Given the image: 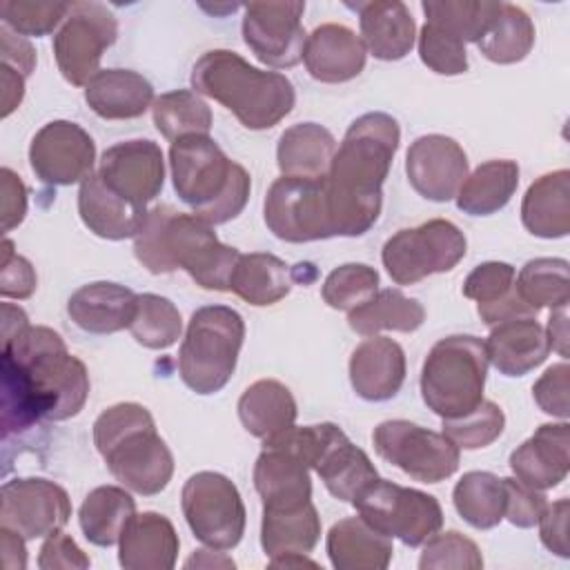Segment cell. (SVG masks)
<instances>
[{
    "label": "cell",
    "instance_id": "cell-63",
    "mask_svg": "<svg viewBox=\"0 0 570 570\" xmlns=\"http://www.w3.org/2000/svg\"><path fill=\"white\" fill-rule=\"evenodd\" d=\"M27 325H29V318L20 307H16L11 303H2V341L13 336L16 332H20Z\"/></svg>",
    "mask_w": 570,
    "mask_h": 570
},
{
    "label": "cell",
    "instance_id": "cell-20",
    "mask_svg": "<svg viewBox=\"0 0 570 570\" xmlns=\"http://www.w3.org/2000/svg\"><path fill=\"white\" fill-rule=\"evenodd\" d=\"M512 474L534 490L557 488L570 470V425L543 423L510 454Z\"/></svg>",
    "mask_w": 570,
    "mask_h": 570
},
{
    "label": "cell",
    "instance_id": "cell-3",
    "mask_svg": "<svg viewBox=\"0 0 570 570\" xmlns=\"http://www.w3.org/2000/svg\"><path fill=\"white\" fill-rule=\"evenodd\" d=\"M134 254L151 274L185 269L196 285L229 292L232 272L240 252L218 240L214 225L171 205H156L134 236Z\"/></svg>",
    "mask_w": 570,
    "mask_h": 570
},
{
    "label": "cell",
    "instance_id": "cell-60",
    "mask_svg": "<svg viewBox=\"0 0 570 570\" xmlns=\"http://www.w3.org/2000/svg\"><path fill=\"white\" fill-rule=\"evenodd\" d=\"M24 537L0 525V543H2V563L4 568H24L27 566V550Z\"/></svg>",
    "mask_w": 570,
    "mask_h": 570
},
{
    "label": "cell",
    "instance_id": "cell-53",
    "mask_svg": "<svg viewBox=\"0 0 570 570\" xmlns=\"http://www.w3.org/2000/svg\"><path fill=\"white\" fill-rule=\"evenodd\" d=\"M38 276L33 265L13 249V243L4 238L0 261V294L2 298H29L36 292Z\"/></svg>",
    "mask_w": 570,
    "mask_h": 570
},
{
    "label": "cell",
    "instance_id": "cell-24",
    "mask_svg": "<svg viewBox=\"0 0 570 570\" xmlns=\"http://www.w3.org/2000/svg\"><path fill=\"white\" fill-rule=\"evenodd\" d=\"M147 207H138L116 194L98 171L87 176L78 189V214L89 232L105 240L134 238L147 218Z\"/></svg>",
    "mask_w": 570,
    "mask_h": 570
},
{
    "label": "cell",
    "instance_id": "cell-52",
    "mask_svg": "<svg viewBox=\"0 0 570 570\" xmlns=\"http://www.w3.org/2000/svg\"><path fill=\"white\" fill-rule=\"evenodd\" d=\"M503 485H505V519L517 528L537 525L539 517L548 505L543 490H534L523 481H519L517 476H505Z\"/></svg>",
    "mask_w": 570,
    "mask_h": 570
},
{
    "label": "cell",
    "instance_id": "cell-5",
    "mask_svg": "<svg viewBox=\"0 0 570 570\" xmlns=\"http://www.w3.org/2000/svg\"><path fill=\"white\" fill-rule=\"evenodd\" d=\"M94 443L109 472L129 492L154 497L174 474V456L140 403H116L94 421Z\"/></svg>",
    "mask_w": 570,
    "mask_h": 570
},
{
    "label": "cell",
    "instance_id": "cell-13",
    "mask_svg": "<svg viewBox=\"0 0 570 570\" xmlns=\"http://www.w3.org/2000/svg\"><path fill=\"white\" fill-rule=\"evenodd\" d=\"M118 38L116 16L100 2H71V9L53 36V56L62 78L85 87L100 69L102 53Z\"/></svg>",
    "mask_w": 570,
    "mask_h": 570
},
{
    "label": "cell",
    "instance_id": "cell-58",
    "mask_svg": "<svg viewBox=\"0 0 570 570\" xmlns=\"http://www.w3.org/2000/svg\"><path fill=\"white\" fill-rule=\"evenodd\" d=\"M0 53H2V65L16 69L24 78L31 76L36 69V49L24 36H18L9 27H0Z\"/></svg>",
    "mask_w": 570,
    "mask_h": 570
},
{
    "label": "cell",
    "instance_id": "cell-2",
    "mask_svg": "<svg viewBox=\"0 0 570 570\" xmlns=\"http://www.w3.org/2000/svg\"><path fill=\"white\" fill-rule=\"evenodd\" d=\"M401 142V127L385 111L358 116L345 131L325 176L334 236H363L383 207V183Z\"/></svg>",
    "mask_w": 570,
    "mask_h": 570
},
{
    "label": "cell",
    "instance_id": "cell-42",
    "mask_svg": "<svg viewBox=\"0 0 570 570\" xmlns=\"http://www.w3.org/2000/svg\"><path fill=\"white\" fill-rule=\"evenodd\" d=\"M503 2L485 0H425L421 9L428 24H434L465 42H479L492 27Z\"/></svg>",
    "mask_w": 570,
    "mask_h": 570
},
{
    "label": "cell",
    "instance_id": "cell-56",
    "mask_svg": "<svg viewBox=\"0 0 570 570\" xmlns=\"http://www.w3.org/2000/svg\"><path fill=\"white\" fill-rule=\"evenodd\" d=\"M91 566L89 557L82 552V548L65 532H51L45 543L40 546L38 554V568L42 570H56V568H78L87 570Z\"/></svg>",
    "mask_w": 570,
    "mask_h": 570
},
{
    "label": "cell",
    "instance_id": "cell-16",
    "mask_svg": "<svg viewBox=\"0 0 570 570\" xmlns=\"http://www.w3.org/2000/svg\"><path fill=\"white\" fill-rule=\"evenodd\" d=\"M71 501L62 485L40 479H11L0 490V525L24 539L49 537L67 525Z\"/></svg>",
    "mask_w": 570,
    "mask_h": 570
},
{
    "label": "cell",
    "instance_id": "cell-6",
    "mask_svg": "<svg viewBox=\"0 0 570 570\" xmlns=\"http://www.w3.org/2000/svg\"><path fill=\"white\" fill-rule=\"evenodd\" d=\"M169 169L178 198L209 225L236 218L249 200L247 169L229 160L209 136H185L171 142Z\"/></svg>",
    "mask_w": 570,
    "mask_h": 570
},
{
    "label": "cell",
    "instance_id": "cell-11",
    "mask_svg": "<svg viewBox=\"0 0 570 570\" xmlns=\"http://www.w3.org/2000/svg\"><path fill=\"white\" fill-rule=\"evenodd\" d=\"M183 517L191 534L216 550H232L245 534L247 512L238 488L220 472L191 474L180 492Z\"/></svg>",
    "mask_w": 570,
    "mask_h": 570
},
{
    "label": "cell",
    "instance_id": "cell-39",
    "mask_svg": "<svg viewBox=\"0 0 570 570\" xmlns=\"http://www.w3.org/2000/svg\"><path fill=\"white\" fill-rule=\"evenodd\" d=\"M423 305L396 287L379 289L363 305L347 312V325L361 336H376L385 330L414 332L423 325Z\"/></svg>",
    "mask_w": 570,
    "mask_h": 570
},
{
    "label": "cell",
    "instance_id": "cell-61",
    "mask_svg": "<svg viewBox=\"0 0 570 570\" xmlns=\"http://www.w3.org/2000/svg\"><path fill=\"white\" fill-rule=\"evenodd\" d=\"M546 334H548L550 350H554L559 356L566 358L568 356V307L552 309Z\"/></svg>",
    "mask_w": 570,
    "mask_h": 570
},
{
    "label": "cell",
    "instance_id": "cell-25",
    "mask_svg": "<svg viewBox=\"0 0 570 570\" xmlns=\"http://www.w3.org/2000/svg\"><path fill=\"white\" fill-rule=\"evenodd\" d=\"M180 539L174 523L158 512H140L129 519L118 541V563L125 570H171Z\"/></svg>",
    "mask_w": 570,
    "mask_h": 570
},
{
    "label": "cell",
    "instance_id": "cell-32",
    "mask_svg": "<svg viewBox=\"0 0 570 570\" xmlns=\"http://www.w3.org/2000/svg\"><path fill=\"white\" fill-rule=\"evenodd\" d=\"M521 223L539 238H563L570 232V171L539 176L521 200Z\"/></svg>",
    "mask_w": 570,
    "mask_h": 570
},
{
    "label": "cell",
    "instance_id": "cell-8",
    "mask_svg": "<svg viewBox=\"0 0 570 570\" xmlns=\"http://www.w3.org/2000/svg\"><path fill=\"white\" fill-rule=\"evenodd\" d=\"M488 365L485 343L472 334L436 341L421 367L423 403L441 419L468 414L483 401Z\"/></svg>",
    "mask_w": 570,
    "mask_h": 570
},
{
    "label": "cell",
    "instance_id": "cell-37",
    "mask_svg": "<svg viewBox=\"0 0 570 570\" xmlns=\"http://www.w3.org/2000/svg\"><path fill=\"white\" fill-rule=\"evenodd\" d=\"M318 539L321 517L312 501L296 508L263 510L261 546L269 559L289 552L309 554L316 548Z\"/></svg>",
    "mask_w": 570,
    "mask_h": 570
},
{
    "label": "cell",
    "instance_id": "cell-45",
    "mask_svg": "<svg viewBox=\"0 0 570 570\" xmlns=\"http://www.w3.org/2000/svg\"><path fill=\"white\" fill-rule=\"evenodd\" d=\"M129 332L136 343L147 350H167L180 338L183 318L169 298L160 294H138Z\"/></svg>",
    "mask_w": 570,
    "mask_h": 570
},
{
    "label": "cell",
    "instance_id": "cell-47",
    "mask_svg": "<svg viewBox=\"0 0 570 570\" xmlns=\"http://www.w3.org/2000/svg\"><path fill=\"white\" fill-rule=\"evenodd\" d=\"M379 292V272L365 263H345L327 274L321 287L323 301L332 309L352 312Z\"/></svg>",
    "mask_w": 570,
    "mask_h": 570
},
{
    "label": "cell",
    "instance_id": "cell-7",
    "mask_svg": "<svg viewBox=\"0 0 570 570\" xmlns=\"http://www.w3.org/2000/svg\"><path fill=\"white\" fill-rule=\"evenodd\" d=\"M245 338L243 316L227 305L198 307L178 350V374L183 383L200 394L220 392L238 363Z\"/></svg>",
    "mask_w": 570,
    "mask_h": 570
},
{
    "label": "cell",
    "instance_id": "cell-27",
    "mask_svg": "<svg viewBox=\"0 0 570 570\" xmlns=\"http://www.w3.org/2000/svg\"><path fill=\"white\" fill-rule=\"evenodd\" d=\"M358 13L361 40L365 49L385 62L405 58L416 38V24L410 9L399 0H370L347 2Z\"/></svg>",
    "mask_w": 570,
    "mask_h": 570
},
{
    "label": "cell",
    "instance_id": "cell-33",
    "mask_svg": "<svg viewBox=\"0 0 570 570\" xmlns=\"http://www.w3.org/2000/svg\"><path fill=\"white\" fill-rule=\"evenodd\" d=\"M336 154V138L318 122H296L287 127L276 145L281 176L325 178Z\"/></svg>",
    "mask_w": 570,
    "mask_h": 570
},
{
    "label": "cell",
    "instance_id": "cell-55",
    "mask_svg": "<svg viewBox=\"0 0 570 570\" xmlns=\"http://www.w3.org/2000/svg\"><path fill=\"white\" fill-rule=\"evenodd\" d=\"M568 519H570V501L559 499L554 503H548L543 514L539 517V539L552 554L568 559L570 546H568Z\"/></svg>",
    "mask_w": 570,
    "mask_h": 570
},
{
    "label": "cell",
    "instance_id": "cell-43",
    "mask_svg": "<svg viewBox=\"0 0 570 570\" xmlns=\"http://www.w3.org/2000/svg\"><path fill=\"white\" fill-rule=\"evenodd\" d=\"M532 45H534V24L530 16L512 2H503L492 27L476 42L483 58L497 65L521 62L530 53Z\"/></svg>",
    "mask_w": 570,
    "mask_h": 570
},
{
    "label": "cell",
    "instance_id": "cell-28",
    "mask_svg": "<svg viewBox=\"0 0 570 570\" xmlns=\"http://www.w3.org/2000/svg\"><path fill=\"white\" fill-rule=\"evenodd\" d=\"M254 488L263 510L296 508L312 501L309 468L281 445H263L254 463Z\"/></svg>",
    "mask_w": 570,
    "mask_h": 570
},
{
    "label": "cell",
    "instance_id": "cell-38",
    "mask_svg": "<svg viewBox=\"0 0 570 570\" xmlns=\"http://www.w3.org/2000/svg\"><path fill=\"white\" fill-rule=\"evenodd\" d=\"M519 187V165L514 160H488L479 165L456 191V207L470 216H490L503 209Z\"/></svg>",
    "mask_w": 570,
    "mask_h": 570
},
{
    "label": "cell",
    "instance_id": "cell-35",
    "mask_svg": "<svg viewBox=\"0 0 570 570\" xmlns=\"http://www.w3.org/2000/svg\"><path fill=\"white\" fill-rule=\"evenodd\" d=\"M292 285L289 265L267 252L240 254L229 278V292L256 307L278 303L289 294Z\"/></svg>",
    "mask_w": 570,
    "mask_h": 570
},
{
    "label": "cell",
    "instance_id": "cell-31",
    "mask_svg": "<svg viewBox=\"0 0 570 570\" xmlns=\"http://www.w3.org/2000/svg\"><path fill=\"white\" fill-rule=\"evenodd\" d=\"M327 557L336 570H385L392 561V539L374 530L363 517L336 521L325 539Z\"/></svg>",
    "mask_w": 570,
    "mask_h": 570
},
{
    "label": "cell",
    "instance_id": "cell-17",
    "mask_svg": "<svg viewBox=\"0 0 570 570\" xmlns=\"http://www.w3.org/2000/svg\"><path fill=\"white\" fill-rule=\"evenodd\" d=\"M29 165L47 185H76L94 174L96 142L78 122L51 120L31 138Z\"/></svg>",
    "mask_w": 570,
    "mask_h": 570
},
{
    "label": "cell",
    "instance_id": "cell-62",
    "mask_svg": "<svg viewBox=\"0 0 570 570\" xmlns=\"http://www.w3.org/2000/svg\"><path fill=\"white\" fill-rule=\"evenodd\" d=\"M234 559L227 557L225 552L209 548V550H196L187 561L185 568H234Z\"/></svg>",
    "mask_w": 570,
    "mask_h": 570
},
{
    "label": "cell",
    "instance_id": "cell-59",
    "mask_svg": "<svg viewBox=\"0 0 570 570\" xmlns=\"http://www.w3.org/2000/svg\"><path fill=\"white\" fill-rule=\"evenodd\" d=\"M0 87H2V118H7L22 102L24 76L7 65H0Z\"/></svg>",
    "mask_w": 570,
    "mask_h": 570
},
{
    "label": "cell",
    "instance_id": "cell-19",
    "mask_svg": "<svg viewBox=\"0 0 570 570\" xmlns=\"http://www.w3.org/2000/svg\"><path fill=\"white\" fill-rule=\"evenodd\" d=\"M98 174L116 194L147 207L165 185L163 149L147 138L116 142L102 151Z\"/></svg>",
    "mask_w": 570,
    "mask_h": 570
},
{
    "label": "cell",
    "instance_id": "cell-1",
    "mask_svg": "<svg viewBox=\"0 0 570 570\" xmlns=\"http://www.w3.org/2000/svg\"><path fill=\"white\" fill-rule=\"evenodd\" d=\"M87 365L47 325H27L2 341V430L22 432L33 423L67 421L87 403Z\"/></svg>",
    "mask_w": 570,
    "mask_h": 570
},
{
    "label": "cell",
    "instance_id": "cell-10",
    "mask_svg": "<svg viewBox=\"0 0 570 570\" xmlns=\"http://www.w3.org/2000/svg\"><path fill=\"white\" fill-rule=\"evenodd\" d=\"M465 249L468 240L454 223L432 218L390 236L381 249V261L396 285H414L425 276L454 269Z\"/></svg>",
    "mask_w": 570,
    "mask_h": 570
},
{
    "label": "cell",
    "instance_id": "cell-15",
    "mask_svg": "<svg viewBox=\"0 0 570 570\" xmlns=\"http://www.w3.org/2000/svg\"><path fill=\"white\" fill-rule=\"evenodd\" d=\"M305 2H249L243 16V40L267 67L287 69L303 60L307 42L301 22Z\"/></svg>",
    "mask_w": 570,
    "mask_h": 570
},
{
    "label": "cell",
    "instance_id": "cell-51",
    "mask_svg": "<svg viewBox=\"0 0 570 570\" xmlns=\"http://www.w3.org/2000/svg\"><path fill=\"white\" fill-rule=\"evenodd\" d=\"M514 267L503 261H488L476 265L463 281V296L476 301V305L494 303L514 292Z\"/></svg>",
    "mask_w": 570,
    "mask_h": 570
},
{
    "label": "cell",
    "instance_id": "cell-41",
    "mask_svg": "<svg viewBox=\"0 0 570 570\" xmlns=\"http://www.w3.org/2000/svg\"><path fill=\"white\" fill-rule=\"evenodd\" d=\"M154 125L163 138L176 142L185 136H209L212 109L189 89H174L160 94L151 105Z\"/></svg>",
    "mask_w": 570,
    "mask_h": 570
},
{
    "label": "cell",
    "instance_id": "cell-29",
    "mask_svg": "<svg viewBox=\"0 0 570 570\" xmlns=\"http://www.w3.org/2000/svg\"><path fill=\"white\" fill-rule=\"evenodd\" d=\"M483 343L488 361L503 376H523L539 367L550 354L546 327L537 323V316L503 321L490 327V336Z\"/></svg>",
    "mask_w": 570,
    "mask_h": 570
},
{
    "label": "cell",
    "instance_id": "cell-57",
    "mask_svg": "<svg viewBox=\"0 0 570 570\" xmlns=\"http://www.w3.org/2000/svg\"><path fill=\"white\" fill-rule=\"evenodd\" d=\"M2 178V232H11L24 220L27 214V187L9 167L0 169Z\"/></svg>",
    "mask_w": 570,
    "mask_h": 570
},
{
    "label": "cell",
    "instance_id": "cell-26",
    "mask_svg": "<svg viewBox=\"0 0 570 570\" xmlns=\"http://www.w3.org/2000/svg\"><path fill=\"white\" fill-rule=\"evenodd\" d=\"M138 294L111 281H96L78 287L67 301L69 318L89 334H114L129 330Z\"/></svg>",
    "mask_w": 570,
    "mask_h": 570
},
{
    "label": "cell",
    "instance_id": "cell-54",
    "mask_svg": "<svg viewBox=\"0 0 570 570\" xmlns=\"http://www.w3.org/2000/svg\"><path fill=\"white\" fill-rule=\"evenodd\" d=\"M568 363L561 361L552 367H548L539 381L532 385V396L537 401V405L550 414L557 416L561 421H566L570 416V405H568Z\"/></svg>",
    "mask_w": 570,
    "mask_h": 570
},
{
    "label": "cell",
    "instance_id": "cell-50",
    "mask_svg": "<svg viewBox=\"0 0 570 570\" xmlns=\"http://www.w3.org/2000/svg\"><path fill=\"white\" fill-rule=\"evenodd\" d=\"M419 56L428 69L441 76H459L468 71L465 45L428 22L419 31Z\"/></svg>",
    "mask_w": 570,
    "mask_h": 570
},
{
    "label": "cell",
    "instance_id": "cell-64",
    "mask_svg": "<svg viewBox=\"0 0 570 570\" xmlns=\"http://www.w3.org/2000/svg\"><path fill=\"white\" fill-rule=\"evenodd\" d=\"M269 566H272V568H303V566L318 568L316 561H312L307 554H301V552H289V554L272 557V559H269Z\"/></svg>",
    "mask_w": 570,
    "mask_h": 570
},
{
    "label": "cell",
    "instance_id": "cell-48",
    "mask_svg": "<svg viewBox=\"0 0 570 570\" xmlns=\"http://www.w3.org/2000/svg\"><path fill=\"white\" fill-rule=\"evenodd\" d=\"M421 570H481L483 557L479 546L456 530L434 532L419 559Z\"/></svg>",
    "mask_w": 570,
    "mask_h": 570
},
{
    "label": "cell",
    "instance_id": "cell-36",
    "mask_svg": "<svg viewBox=\"0 0 570 570\" xmlns=\"http://www.w3.org/2000/svg\"><path fill=\"white\" fill-rule=\"evenodd\" d=\"M134 514L136 501L125 485H98L85 497L78 510V523L89 543L109 548L120 541Z\"/></svg>",
    "mask_w": 570,
    "mask_h": 570
},
{
    "label": "cell",
    "instance_id": "cell-9",
    "mask_svg": "<svg viewBox=\"0 0 570 570\" xmlns=\"http://www.w3.org/2000/svg\"><path fill=\"white\" fill-rule=\"evenodd\" d=\"M352 505L374 530L410 548L423 546L443 525L441 503L432 494L379 476L354 497Z\"/></svg>",
    "mask_w": 570,
    "mask_h": 570
},
{
    "label": "cell",
    "instance_id": "cell-23",
    "mask_svg": "<svg viewBox=\"0 0 570 570\" xmlns=\"http://www.w3.org/2000/svg\"><path fill=\"white\" fill-rule=\"evenodd\" d=\"M367 49L350 27L325 22L316 27L305 42L303 62L318 82L336 85L356 78L365 67Z\"/></svg>",
    "mask_w": 570,
    "mask_h": 570
},
{
    "label": "cell",
    "instance_id": "cell-34",
    "mask_svg": "<svg viewBox=\"0 0 570 570\" xmlns=\"http://www.w3.org/2000/svg\"><path fill=\"white\" fill-rule=\"evenodd\" d=\"M296 414L294 394L276 379H261L252 383L238 399V419L243 428L261 441L292 428Z\"/></svg>",
    "mask_w": 570,
    "mask_h": 570
},
{
    "label": "cell",
    "instance_id": "cell-12",
    "mask_svg": "<svg viewBox=\"0 0 570 570\" xmlns=\"http://www.w3.org/2000/svg\"><path fill=\"white\" fill-rule=\"evenodd\" d=\"M376 454L421 483H439L459 470V448L443 434L405 419L383 421L372 432Z\"/></svg>",
    "mask_w": 570,
    "mask_h": 570
},
{
    "label": "cell",
    "instance_id": "cell-18",
    "mask_svg": "<svg viewBox=\"0 0 570 570\" xmlns=\"http://www.w3.org/2000/svg\"><path fill=\"white\" fill-rule=\"evenodd\" d=\"M405 174L419 196L432 203H448L468 178V156L450 136H419L405 154Z\"/></svg>",
    "mask_w": 570,
    "mask_h": 570
},
{
    "label": "cell",
    "instance_id": "cell-22",
    "mask_svg": "<svg viewBox=\"0 0 570 570\" xmlns=\"http://www.w3.org/2000/svg\"><path fill=\"white\" fill-rule=\"evenodd\" d=\"M312 470L321 476L327 492L345 503H352L354 497L379 476L370 456L356 448L336 423H325L323 443Z\"/></svg>",
    "mask_w": 570,
    "mask_h": 570
},
{
    "label": "cell",
    "instance_id": "cell-49",
    "mask_svg": "<svg viewBox=\"0 0 570 570\" xmlns=\"http://www.w3.org/2000/svg\"><path fill=\"white\" fill-rule=\"evenodd\" d=\"M71 2H36V0H4L0 4L2 24L18 36H47L65 22Z\"/></svg>",
    "mask_w": 570,
    "mask_h": 570
},
{
    "label": "cell",
    "instance_id": "cell-30",
    "mask_svg": "<svg viewBox=\"0 0 570 570\" xmlns=\"http://www.w3.org/2000/svg\"><path fill=\"white\" fill-rule=\"evenodd\" d=\"M89 109L105 120H129L154 105L151 82L131 69H100L85 85Z\"/></svg>",
    "mask_w": 570,
    "mask_h": 570
},
{
    "label": "cell",
    "instance_id": "cell-40",
    "mask_svg": "<svg viewBox=\"0 0 570 570\" xmlns=\"http://www.w3.org/2000/svg\"><path fill=\"white\" fill-rule=\"evenodd\" d=\"M452 503L459 517L472 528H497L505 519L503 479L483 470L465 472L452 490Z\"/></svg>",
    "mask_w": 570,
    "mask_h": 570
},
{
    "label": "cell",
    "instance_id": "cell-44",
    "mask_svg": "<svg viewBox=\"0 0 570 570\" xmlns=\"http://www.w3.org/2000/svg\"><path fill=\"white\" fill-rule=\"evenodd\" d=\"M517 294L534 312L543 307H568L570 283H568V261L566 258H534L528 261L519 276H514Z\"/></svg>",
    "mask_w": 570,
    "mask_h": 570
},
{
    "label": "cell",
    "instance_id": "cell-46",
    "mask_svg": "<svg viewBox=\"0 0 570 570\" xmlns=\"http://www.w3.org/2000/svg\"><path fill=\"white\" fill-rule=\"evenodd\" d=\"M505 428V414L494 401H481L468 414L443 419V434L459 450H481L494 443Z\"/></svg>",
    "mask_w": 570,
    "mask_h": 570
},
{
    "label": "cell",
    "instance_id": "cell-4",
    "mask_svg": "<svg viewBox=\"0 0 570 570\" xmlns=\"http://www.w3.org/2000/svg\"><path fill=\"white\" fill-rule=\"evenodd\" d=\"M191 89L229 109L245 129L263 131L278 125L296 102L289 78L252 67L229 49L205 51L191 69Z\"/></svg>",
    "mask_w": 570,
    "mask_h": 570
},
{
    "label": "cell",
    "instance_id": "cell-14",
    "mask_svg": "<svg viewBox=\"0 0 570 570\" xmlns=\"http://www.w3.org/2000/svg\"><path fill=\"white\" fill-rule=\"evenodd\" d=\"M267 229L285 243L332 238L325 178H276L263 203Z\"/></svg>",
    "mask_w": 570,
    "mask_h": 570
},
{
    "label": "cell",
    "instance_id": "cell-21",
    "mask_svg": "<svg viewBox=\"0 0 570 570\" xmlns=\"http://www.w3.org/2000/svg\"><path fill=\"white\" fill-rule=\"evenodd\" d=\"M405 381V352L387 336H367L350 356V383L363 401L381 403L399 394Z\"/></svg>",
    "mask_w": 570,
    "mask_h": 570
}]
</instances>
